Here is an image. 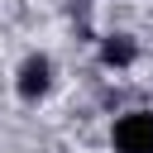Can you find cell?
I'll list each match as a JSON object with an SVG mask.
<instances>
[{
	"mask_svg": "<svg viewBox=\"0 0 153 153\" xmlns=\"http://www.w3.org/2000/svg\"><path fill=\"white\" fill-rule=\"evenodd\" d=\"M115 148L120 153H153V115H124L115 124Z\"/></svg>",
	"mask_w": 153,
	"mask_h": 153,
	"instance_id": "obj_1",
	"label": "cell"
},
{
	"mask_svg": "<svg viewBox=\"0 0 153 153\" xmlns=\"http://www.w3.org/2000/svg\"><path fill=\"white\" fill-rule=\"evenodd\" d=\"M43 86H48V62L43 57H29L24 72H19V96H38Z\"/></svg>",
	"mask_w": 153,
	"mask_h": 153,
	"instance_id": "obj_2",
	"label": "cell"
},
{
	"mask_svg": "<svg viewBox=\"0 0 153 153\" xmlns=\"http://www.w3.org/2000/svg\"><path fill=\"white\" fill-rule=\"evenodd\" d=\"M129 57H134L129 43H105V62H129Z\"/></svg>",
	"mask_w": 153,
	"mask_h": 153,
	"instance_id": "obj_3",
	"label": "cell"
}]
</instances>
